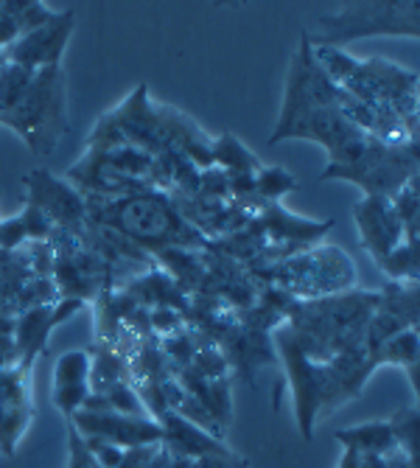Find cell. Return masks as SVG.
Listing matches in <instances>:
<instances>
[{
    "mask_svg": "<svg viewBox=\"0 0 420 468\" xmlns=\"http://www.w3.org/2000/svg\"><path fill=\"white\" fill-rule=\"evenodd\" d=\"M88 222L110 228L130 239L152 259L165 250H205L207 239L196 233L180 214L165 191H138L121 199H93L84 197Z\"/></svg>",
    "mask_w": 420,
    "mask_h": 468,
    "instance_id": "cell-1",
    "label": "cell"
},
{
    "mask_svg": "<svg viewBox=\"0 0 420 468\" xmlns=\"http://www.w3.org/2000/svg\"><path fill=\"white\" fill-rule=\"evenodd\" d=\"M247 275L261 286H278L294 301H317V297L340 294L353 289L356 270L340 247H311L298 255L267 267H249Z\"/></svg>",
    "mask_w": 420,
    "mask_h": 468,
    "instance_id": "cell-2",
    "label": "cell"
},
{
    "mask_svg": "<svg viewBox=\"0 0 420 468\" xmlns=\"http://www.w3.org/2000/svg\"><path fill=\"white\" fill-rule=\"evenodd\" d=\"M0 123L9 126L15 135L37 154H51L62 135L68 133V112H65V73L62 65L42 68L34 73L26 96L15 110L0 115Z\"/></svg>",
    "mask_w": 420,
    "mask_h": 468,
    "instance_id": "cell-3",
    "label": "cell"
},
{
    "mask_svg": "<svg viewBox=\"0 0 420 468\" xmlns=\"http://www.w3.org/2000/svg\"><path fill=\"white\" fill-rule=\"evenodd\" d=\"M417 37L420 34V4H342L333 15L317 20V31H306L311 46L342 48L364 37Z\"/></svg>",
    "mask_w": 420,
    "mask_h": 468,
    "instance_id": "cell-4",
    "label": "cell"
},
{
    "mask_svg": "<svg viewBox=\"0 0 420 468\" xmlns=\"http://www.w3.org/2000/svg\"><path fill=\"white\" fill-rule=\"evenodd\" d=\"M417 175V144H384L373 141L367 152L348 165H328L320 175L322 180H348L356 183L364 197L393 199Z\"/></svg>",
    "mask_w": 420,
    "mask_h": 468,
    "instance_id": "cell-5",
    "label": "cell"
},
{
    "mask_svg": "<svg viewBox=\"0 0 420 468\" xmlns=\"http://www.w3.org/2000/svg\"><path fill=\"white\" fill-rule=\"evenodd\" d=\"M342 99V90L320 70V65L314 62L311 54V42L303 31L300 37V48L291 54L289 59V73H286V90H283V107L278 115V126L269 135V146H275L278 135L289 126L309 115L311 110H322V107H336Z\"/></svg>",
    "mask_w": 420,
    "mask_h": 468,
    "instance_id": "cell-6",
    "label": "cell"
},
{
    "mask_svg": "<svg viewBox=\"0 0 420 468\" xmlns=\"http://www.w3.org/2000/svg\"><path fill=\"white\" fill-rule=\"evenodd\" d=\"M112 121L118 123V130L126 144H132L149 154H160L165 149H174V133H177V118L180 110L154 104L146 84L126 96L115 110H110Z\"/></svg>",
    "mask_w": 420,
    "mask_h": 468,
    "instance_id": "cell-7",
    "label": "cell"
},
{
    "mask_svg": "<svg viewBox=\"0 0 420 468\" xmlns=\"http://www.w3.org/2000/svg\"><path fill=\"white\" fill-rule=\"evenodd\" d=\"M272 348L275 356H280L286 376L291 381L294 393V412H298V427L303 441L314 438V427L320 418V396H322V365L311 362L303 348L298 346V339L291 336L289 325L280 323L272 331Z\"/></svg>",
    "mask_w": 420,
    "mask_h": 468,
    "instance_id": "cell-8",
    "label": "cell"
},
{
    "mask_svg": "<svg viewBox=\"0 0 420 468\" xmlns=\"http://www.w3.org/2000/svg\"><path fill=\"white\" fill-rule=\"evenodd\" d=\"M26 202L39 207L59 230L79 233L88 225L84 197L65 177L42 172V168H34L26 175Z\"/></svg>",
    "mask_w": 420,
    "mask_h": 468,
    "instance_id": "cell-9",
    "label": "cell"
},
{
    "mask_svg": "<svg viewBox=\"0 0 420 468\" xmlns=\"http://www.w3.org/2000/svg\"><path fill=\"white\" fill-rule=\"evenodd\" d=\"M68 423L81 438H101L121 449L152 446L163 441V427L154 418H132V415H121L112 410L107 412L79 410L68 418Z\"/></svg>",
    "mask_w": 420,
    "mask_h": 468,
    "instance_id": "cell-10",
    "label": "cell"
},
{
    "mask_svg": "<svg viewBox=\"0 0 420 468\" xmlns=\"http://www.w3.org/2000/svg\"><path fill=\"white\" fill-rule=\"evenodd\" d=\"M73 26H76V15L70 9L54 12V17L46 26H39V28L17 37L12 46L0 54V59L31 68V70L54 68V65H59V59H62V54L68 48Z\"/></svg>",
    "mask_w": 420,
    "mask_h": 468,
    "instance_id": "cell-11",
    "label": "cell"
},
{
    "mask_svg": "<svg viewBox=\"0 0 420 468\" xmlns=\"http://www.w3.org/2000/svg\"><path fill=\"white\" fill-rule=\"evenodd\" d=\"M249 225L267 239V244L280 247L289 255H298L303 250H311L333 228L331 219L328 222H314V219H303L298 214H289V210L280 202L261 205L256 210V217L249 219Z\"/></svg>",
    "mask_w": 420,
    "mask_h": 468,
    "instance_id": "cell-12",
    "label": "cell"
},
{
    "mask_svg": "<svg viewBox=\"0 0 420 468\" xmlns=\"http://www.w3.org/2000/svg\"><path fill=\"white\" fill-rule=\"evenodd\" d=\"M353 222L375 264H382L398 244H404V225L395 217L393 202L384 197H364L359 205H353Z\"/></svg>",
    "mask_w": 420,
    "mask_h": 468,
    "instance_id": "cell-13",
    "label": "cell"
},
{
    "mask_svg": "<svg viewBox=\"0 0 420 468\" xmlns=\"http://www.w3.org/2000/svg\"><path fill=\"white\" fill-rule=\"evenodd\" d=\"M65 180L81 194V197H93V199H121L138 191H146L149 186L132 177H123L121 172L104 160L99 152H84L76 165L65 175Z\"/></svg>",
    "mask_w": 420,
    "mask_h": 468,
    "instance_id": "cell-14",
    "label": "cell"
},
{
    "mask_svg": "<svg viewBox=\"0 0 420 468\" xmlns=\"http://www.w3.org/2000/svg\"><path fill=\"white\" fill-rule=\"evenodd\" d=\"M163 427V441L160 446L165 449L168 457H185V460H199V457H210V454H227L230 449L225 446V441L207 435L205 430L194 427L191 420L180 418L177 412H165L160 420Z\"/></svg>",
    "mask_w": 420,
    "mask_h": 468,
    "instance_id": "cell-15",
    "label": "cell"
},
{
    "mask_svg": "<svg viewBox=\"0 0 420 468\" xmlns=\"http://www.w3.org/2000/svg\"><path fill=\"white\" fill-rule=\"evenodd\" d=\"M90 396V354L68 351L54 367V404L62 415H73Z\"/></svg>",
    "mask_w": 420,
    "mask_h": 468,
    "instance_id": "cell-16",
    "label": "cell"
},
{
    "mask_svg": "<svg viewBox=\"0 0 420 468\" xmlns=\"http://www.w3.org/2000/svg\"><path fill=\"white\" fill-rule=\"evenodd\" d=\"M54 306V303H51ZM51 306H37L28 312H20L12 328V346H15V359L17 367L31 370L34 359L39 354H46L48 346V336L54 331L51 323Z\"/></svg>",
    "mask_w": 420,
    "mask_h": 468,
    "instance_id": "cell-17",
    "label": "cell"
},
{
    "mask_svg": "<svg viewBox=\"0 0 420 468\" xmlns=\"http://www.w3.org/2000/svg\"><path fill=\"white\" fill-rule=\"evenodd\" d=\"M333 438L336 443H342V449H356L362 454L387 457L398 452V441L393 435L390 420H367V423H359V427L340 430Z\"/></svg>",
    "mask_w": 420,
    "mask_h": 468,
    "instance_id": "cell-18",
    "label": "cell"
},
{
    "mask_svg": "<svg viewBox=\"0 0 420 468\" xmlns=\"http://www.w3.org/2000/svg\"><path fill=\"white\" fill-rule=\"evenodd\" d=\"M210 163L222 168V172H238V175H256L264 165L233 133H222L219 138H210Z\"/></svg>",
    "mask_w": 420,
    "mask_h": 468,
    "instance_id": "cell-19",
    "label": "cell"
},
{
    "mask_svg": "<svg viewBox=\"0 0 420 468\" xmlns=\"http://www.w3.org/2000/svg\"><path fill=\"white\" fill-rule=\"evenodd\" d=\"M417 362H420L417 328H406V331L395 334L390 343L378 351V365H401V367L409 370L415 393H417Z\"/></svg>",
    "mask_w": 420,
    "mask_h": 468,
    "instance_id": "cell-20",
    "label": "cell"
},
{
    "mask_svg": "<svg viewBox=\"0 0 420 468\" xmlns=\"http://www.w3.org/2000/svg\"><path fill=\"white\" fill-rule=\"evenodd\" d=\"M291 191H298V177L289 175L286 168H280V165H261L258 172H256V194H252V199H256V207L280 202ZM252 217H256V214H252Z\"/></svg>",
    "mask_w": 420,
    "mask_h": 468,
    "instance_id": "cell-21",
    "label": "cell"
},
{
    "mask_svg": "<svg viewBox=\"0 0 420 468\" xmlns=\"http://www.w3.org/2000/svg\"><path fill=\"white\" fill-rule=\"evenodd\" d=\"M34 73L37 70H31V68H23V65L0 59V115H6L9 110L17 107V101L28 90Z\"/></svg>",
    "mask_w": 420,
    "mask_h": 468,
    "instance_id": "cell-22",
    "label": "cell"
},
{
    "mask_svg": "<svg viewBox=\"0 0 420 468\" xmlns=\"http://www.w3.org/2000/svg\"><path fill=\"white\" fill-rule=\"evenodd\" d=\"M4 12L15 20L20 37L46 26L54 17V9H48L46 4H37V0H4Z\"/></svg>",
    "mask_w": 420,
    "mask_h": 468,
    "instance_id": "cell-23",
    "label": "cell"
},
{
    "mask_svg": "<svg viewBox=\"0 0 420 468\" xmlns=\"http://www.w3.org/2000/svg\"><path fill=\"white\" fill-rule=\"evenodd\" d=\"M390 427H393V435L398 441V449L412 460L417 463V438H420V415L415 407H406V410H398L393 418H390Z\"/></svg>",
    "mask_w": 420,
    "mask_h": 468,
    "instance_id": "cell-24",
    "label": "cell"
},
{
    "mask_svg": "<svg viewBox=\"0 0 420 468\" xmlns=\"http://www.w3.org/2000/svg\"><path fill=\"white\" fill-rule=\"evenodd\" d=\"M395 283H412L417 281V247L412 244H398L387 259L378 264Z\"/></svg>",
    "mask_w": 420,
    "mask_h": 468,
    "instance_id": "cell-25",
    "label": "cell"
},
{
    "mask_svg": "<svg viewBox=\"0 0 420 468\" xmlns=\"http://www.w3.org/2000/svg\"><path fill=\"white\" fill-rule=\"evenodd\" d=\"M20 219H23V228H26L28 241H48V239L54 236V230H57V225H54L46 214H42L39 207H34V205H28V202H26V207H23Z\"/></svg>",
    "mask_w": 420,
    "mask_h": 468,
    "instance_id": "cell-26",
    "label": "cell"
},
{
    "mask_svg": "<svg viewBox=\"0 0 420 468\" xmlns=\"http://www.w3.org/2000/svg\"><path fill=\"white\" fill-rule=\"evenodd\" d=\"M81 441H84V446H88V452L93 454L96 465H101V468H118L121 465V460H123V449L121 446L107 443L101 438H81Z\"/></svg>",
    "mask_w": 420,
    "mask_h": 468,
    "instance_id": "cell-27",
    "label": "cell"
},
{
    "mask_svg": "<svg viewBox=\"0 0 420 468\" xmlns=\"http://www.w3.org/2000/svg\"><path fill=\"white\" fill-rule=\"evenodd\" d=\"M26 228L20 217H9V219H0V250L4 252H15L20 244H26Z\"/></svg>",
    "mask_w": 420,
    "mask_h": 468,
    "instance_id": "cell-28",
    "label": "cell"
},
{
    "mask_svg": "<svg viewBox=\"0 0 420 468\" xmlns=\"http://www.w3.org/2000/svg\"><path fill=\"white\" fill-rule=\"evenodd\" d=\"M68 452H70L68 468H99L96 460H93V454L88 452V446H84L81 435L70 427V423H68Z\"/></svg>",
    "mask_w": 420,
    "mask_h": 468,
    "instance_id": "cell-29",
    "label": "cell"
},
{
    "mask_svg": "<svg viewBox=\"0 0 420 468\" xmlns=\"http://www.w3.org/2000/svg\"><path fill=\"white\" fill-rule=\"evenodd\" d=\"M160 443H152V446H132V449H123V460L118 468H146L157 454H160Z\"/></svg>",
    "mask_w": 420,
    "mask_h": 468,
    "instance_id": "cell-30",
    "label": "cell"
},
{
    "mask_svg": "<svg viewBox=\"0 0 420 468\" xmlns=\"http://www.w3.org/2000/svg\"><path fill=\"white\" fill-rule=\"evenodd\" d=\"M194 468H249V460L238 457L236 452H227V454L199 457V460H194Z\"/></svg>",
    "mask_w": 420,
    "mask_h": 468,
    "instance_id": "cell-31",
    "label": "cell"
},
{
    "mask_svg": "<svg viewBox=\"0 0 420 468\" xmlns=\"http://www.w3.org/2000/svg\"><path fill=\"white\" fill-rule=\"evenodd\" d=\"M340 468H387V463H384V457H378V454H362L356 449H345L342 460H340Z\"/></svg>",
    "mask_w": 420,
    "mask_h": 468,
    "instance_id": "cell-32",
    "label": "cell"
},
{
    "mask_svg": "<svg viewBox=\"0 0 420 468\" xmlns=\"http://www.w3.org/2000/svg\"><path fill=\"white\" fill-rule=\"evenodd\" d=\"M81 309H84V301H79V297H59V301L51 306V323H54V328L62 325V323H68Z\"/></svg>",
    "mask_w": 420,
    "mask_h": 468,
    "instance_id": "cell-33",
    "label": "cell"
},
{
    "mask_svg": "<svg viewBox=\"0 0 420 468\" xmlns=\"http://www.w3.org/2000/svg\"><path fill=\"white\" fill-rule=\"evenodd\" d=\"M17 37H20V31H17L15 20L4 12V6H0V54H4Z\"/></svg>",
    "mask_w": 420,
    "mask_h": 468,
    "instance_id": "cell-34",
    "label": "cell"
},
{
    "mask_svg": "<svg viewBox=\"0 0 420 468\" xmlns=\"http://www.w3.org/2000/svg\"><path fill=\"white\" fill-rule=\"evenodd\" d=\"M146 468H168V454H165V449H160V454H157Z\"/></svg>",
    "mask_w": 420,
    "mask_h": 468,
    "instance_id": "cell-35",
    "label": "cell"
},
{
    "mask_svg": "<svg viewBox=\"0 0 420 468\" xmlns=\"http://www.w3.org/2000/svg\"><path fill=\"white\" fill-rule=\"evenodd\" d=\"M0 6H4V0H0Z\"/></svg>",
    "mask_w": 420,
    "mask_h": 468,
    "instance_id": "cell-36",
    "label": "cell"
}]
</instances>
